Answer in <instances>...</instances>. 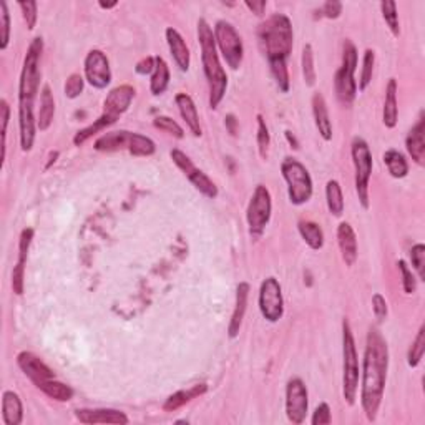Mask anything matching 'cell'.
<instances>
[{"mask_svg":"<svg viewBox=\"0 0 425 425\" xmlns=\"http://www.w3.org/2000/svg\"><path fill=\"white\" fill-rule=\"evenodd\" d=\"M388 371V346L379 329L371 327L366 338V351L361 372V406L367 420L374 422L384 399Z\"/></svg>","mask_w":425,"mask_h":425,"instance_id":"obj_1","label":"cell"},{"mask_svg":"<svg viewBox=\"0 0 425 425\" xmlns=\"http://www.w3.org/2000/svg\"><path fill=\"white\" fill-rule=\"evenodd\" d=\"M43 52V40L37 37L32 40L23 59L22 72L19 82V128H20V147L22 152H30L35 143L37 132V118H35V99L40 85V59Z\"/></svg>","mask_w":425,"mask_h":425,"instance_id":"obj_2","label":"cell"},{"mask_svg":"<svg viewBox=\"0 0 425 425\" xmlns=\"http://www.w3.org/2000/svg\"><path fill=\"white\" fill-rule=\"evenodd\" d=\"M198 40H200L203 72L209 87V107L218 108L225 99L226 88H228V75H226L220 55H218L213 28L205 19L198 20Z\"/></svg>","mask_w":425,"mask_h":425,"instance_id":"obj_3","label":"cell"},{"mask_svg":"<svg viewBox=\"0 0 425 425\" xmlns=\"http://www.w3.org/2000/svg\"><path fill=\"white\" fill-rule=\"evenodd\" d=\"M258 37L268 60H287L293 52V23L287 15L274 14L258 28Z\"/></svg>","mask_w":425,"mask_h":425,"instance_id":"obj_4","label":"cell"},{"mask_svg":"<svg viewBox=\"0 0 425 425\" xmlns=\"http://www.w3.org/2000/svg\"><path fill=\"white\" fill-rule=\"evenodd\" d=\"M342 395L349 406H354L355 399H357L361 367H359L355 339L347 319L342 321Z\"/></svg>","mask_w":425,"mask_h":425,"instance_id":"obj_5","label":"cell"},{"mask_svg":"<svg viewBox=\"0 0 425 425\" xmlns=\"http://www.w3.org/2000/svg\"><path fill=\"white\" fill-rule=\"evenodd\" d=\"M351 155H352V163H354V183H355V193H357L359 203L362 205L364 209H369L371 201H369V183L372 176V167H374V161H372V153L367 141L361 138V136H355L351 143Z\"/></svg>","mask_w":425,"mask_h":425,"instance_id":"obj_6","label":"cell"},{"mask_svg":"<svg viewBox=\"0 0 425 425\" xmlns=\"http://www.w3.org/2000/svg\"><path fill=\"white\" fill-rule=\"evenodd\" d=\"M355 70H357V48L351 40H346L342 47V63L334 76L335 95L339 102L346 107H349L357 95Z\"/></svg>","mask_w":425,"mask_h":425,"instance_id":"obj_7","label":"cell"},{"mask_svg":"<svg viewBox=\"0 0 425 425\" xmlns=\"http://www.w3.org/2000/svg\"><path fill=\"white\" fill-rule=\"evenodd\" d=\"M281 173L287 183V196L294 206L304 205L313 198V178L301 161L296 158H284L281 163Z\"/></svg>","mask_w":425,"mask_h":425,"instance_id":"obj_8","label":"cell"},{"mask_svg":"<svg viewBox=\"0 0 425 425\" xmlns=\"http://www.w3.org/2000/svg\"><path fill=\"white\" fill-rule=\"evenodd\" d=\"M214 40H216L218 50L221 52L222 59L228 63L231 70H238L245 56V47H242L241 35L234 28L233 23L226 20H218L214 25Z\"/></svg>","mask_w":425,"mask_h":425,"instance_id":"obj_9","label":"cell"},{"mask_svg":"<svg viewBox=\"0 0 425 425\" xmlns=\"http://www.w3.org/2000/svg\"><path fill=\"white\" fill-rule=\"evenodd\" d=\"M271 213H273V198H271L269 189L265 185H258L249 200L248 209H246V221H248L251 236H262L266 226L269 225Z\"/></svg>","mask_w":425,"mask_h":425,"instance_id":"obj_10","label":"cell"},{"mask_svg":"<svg viewBox=\"0 0 425 425\" xmlns=\"http://www.w3.org/2000/svg\"><path fill=\"white\" fill-rule=\"evenodd\" d=\"M259 311L268 322H278L284 315V299L276 278H266L259 287Z\"/></svg>","mask_w":425,"mask_h":425,"instance_id":"obj_11","label":"cell"},{"mask_svg":"<svg viewBox=\"0 0 425 425\" xmlns=\"http://www.w3.org/2000/svg\"><path fill=\"white\" fill-rule=\"evenodd\" d=\"M309 411V392L302 379L293 377L286 384V415L289 422L302 424Z\"/></svg>","mask_w":425,"mask_h":425,"instance_id":"obj_12","label":"cell"},{"mask_svg":"<svg viewBox=\"0 0 425 425\" xmlns=\"http://www.w3.org/2000/svg\"><path fill=\"white\" fill-rule=\"evenodd\" d=\"M169 156H172L173 163H175L176 167L185 173V176L191 181L193 186L198 189V191L203 193L205 196L211 198V200L218 196V186L209 180L208 175H205L201 169H198L196 167H194L193 161L189 160V156L186 155V153H183L178 148H173L172 152H169Z\"/></svg>","mask_w":425,"mask_h":425,"instance_id":"obj_13","label":"cell"},{"mask_svg":"<svg viewBox=\"0 0 425 425\" xmlns=\"http://www.w3.org/2000/svg\"><path fill=\"white\" fill-rule=\"evenodd\" d=\"M85 80L92 85L96 90H103L112 83V68L108 56L102 50L95 48L90 50L85 56L83 62Z\"/></svg>","mask_w":425,"mask_h":425,"instance_id":"obj_14","label":"cell"},{"mask_svg":"<svg viewBox=\"0 0 425 425\" xmlns=\"http://www.w3.org/2000/svg\"><path fill=\"white\" fill-rule=\"evenodd\" d=\"M133 99H135V88L132 85H120L115 87L107 95L103 102V113L102 115L108 116V118L116 121L128 110L132 105Z\"/></svg>","mask_w":425,"mask_h":425,"instance_id":"obj_15","label":"cell"},{"mask_svg":"<svg viewBox=\"0 0 425 425\" xmlns=\"http://www.w3.org/2000/svg\"><path fill=\"white\" fill-rule=\"evenodd\" d=\"M17 366L20 367V371L27 375L32 382L37 386V384L43 382V380L48 379H55V372L47 366L42 359L37 357L32 352H20L17 355Z\"/></svg>","mask_w":425,"mask_h":425,"instance_id":"obj_16","label":"cell"},{"mask_svg":"<svg viewBox=\"0 0 425 425\" xmlns=\"http://www.w3.org/2000/svg\"><path fill=\"white\" fill-rule=\"evenodd\" d=\"M76 420L82 424H115V425H127L128 415L125 412L116 411V408H76L75 411Z\"/></svg>","mask_w":425,"mask_h":425,"instance_id":"obj_17","label":"cell"},{"mask_svg":"<svg viewBox=\"0 0 425 425\" xmlns=\"http://www.w3.org/2000/svg\"><path fill=\"white\" fill-rule=\"evenodd\" d=\"M251 287L248 282H240L236 287V302H234V309L228 324V335L231 339H236L240 335L242 319H245L246 309H248V298H249Z\"/></svg>","mask_w":425,"mask_h":425,"instance_id":"obj_18","label":"cell"},{"mask_svg":"<svg viewBox=\"0 0 425 425\" xmlns=\"http://www.w3.org/2000/svg\"><path fill=\"white\" fill-rule=\"evenodd\" d=\"M165 35H167L169 52H172V56H173V60H175L176 67L180 68L181 72H188L191 55H189V48L188 45H186L185 39L181 37L180 32L173 27H168L167 32H165Z\"/></svg>","mask_w":425,"mask_h":425,"instance_id":"obj_19","label":"cell"},{"mask_svg":"<svg viewBox=\"0 0 425 425\" xmlns=\"http://www.w3.org/2000/svg\"><path fill=\"white\" fill-rule=\"evenodd\" d=\"M338 242L342 261L346 266H354L357 261V236L349 222H341L338 226Z\"/></svg>","mask_w":425,"mask_h":425,"instance_id":"obj_20","label":"cell"},{"mask_svg":"<svg viewBox=\"0 0 425 425\" xmlns=\"http://www.w3.org/2000/svg\"><path fill=\"white\" fill-rule=\"evenodd\" d=\"M406 147L408 155L412 156V160L415 161L417 165L425 163V118L424 115H420V118L417 123L412 127L411 132H408L407 140H406Z\"/></svg>","mask_w":425,"mask_h":425,"instance_id":"obj_21","label":"cell"},{"mask_svg":"<svg viewBox=\"0 0 425 425\" xmlns=\"http://www.w3.org/2000/svg\"><path fill=\"white\" fill-rule=\"evenodd\" d=\"M175 103H176L178 110H180L181 118L185 120L186 127L189 128V132H191L194 136H201L200 115H198V108H196V105H194L191 96L183 92L176 93Z\"/></svg>","mask_w":425,"mask_h":425,"instance_id":"obj_22","label":"cell"},{"mask_svg":"<svg viewBox=\"0 0 425 425\" xmlns=\"http://www.w3.org/2000/svg\"><path fill=\"white\" fill-rule=\"evenodd\" d=\"M313 115L315 128H318L322 140L324 141L333 140V123H331L329 118V110H327V103L326 100H324L322 93L319 92L313 95Z\"/></svg>","mask_w":425,"mask_h":425,"instance_id":"obj_23","label":"cell"},{"mask_svg":"<svg viewBox=\"0 0 425 425\" xmlns=\"http://www.w3.org/2000/svg\"><path fill=\"white\" fill-rule=\"evenodd\" d=\"M133 136L135 133L120 129V132H110L107 135H102L95 141L96 152H118V149H132Z\"/></svg>","mask_w":425,"mask_h":425,"instance_id":"obj_24","label":"cell"},{"mask_svg":"<svg viewBox=\"0 0 425 425\" xmlns=\"http://www.w3.org/2000/svg\"><path fill=\"white\" fill-rule=\"evenodd\" d=\"M2 420L6 425H20L23 420L22 400L12 391L2 394Z\"/></svg>","mask_w":425,"mask_h":425,"instance_id":"obj_25","label":"cell"},{"mask_svg":"<svg viewBox=\"0 0 425 425\" xmlns=\"http://www.w3.org/2000/svg\"><path fill=\"white\" fill-rule=\"evenodd\" d=\"M399 120L397 107V80L391 79L386 87V100H384L382 121L387 128H395Z\"/></svg>","mask_w":425,"mask_h":425,"instance_id":"obj_26","label":"cell"},{"mask_svg":"<svg viewBox=\"0 0 425 425\" xmlns=\"http://www.w3.org/2000/svg\"><path fill=\"white\" fill-rule=\"evenodd\" d=\"M55 116V100L48 85H43L42 93H40V110L37 115V129L47 132L50 128L52 121Z\"/></svg>","mask_w":425,"mask_h":425,"instance_id":"obj_27","label":"cell"},{"mask_svg":"<svg viewBox=\"0 0 425 425\" xmlns=\"http://www.w3.org/2000/svg\"><path fill=\"white\" fill-rule=\"evenodd\" d=\"M206 391H208V386H206V384H196V386L188 388V391H178L167 399V402L163 404V411L165 412H175V411H178V408L186 406L188 402H191L193 399L203 395Z\"/></svg>","mask_w":425,"mask_h":425,"instance_id":"obj_28","label":"cell"},{"mask_svg":"<svg viewBox=\"0 0 425 425\" xmlns=\"http://www.w3.org/2000/svg\"><path fill=\"white\" fill-rule=\"evenodd\" d=\"M169 85V68L163 56H155V70L149 79V92L153 95H163Z\"/></svg>","mask_w":425,"mask_h":425,"instance_id":"obj_29","label":"cell"},{"mask_svg":"<svg viewBox=\"0 0 425 425\" xmlns=\"http://www.w3.org/2000/svg\"><path fill=\"white\" fill-rule=\"evenodd\" d=\"M298 231L301 234L302 240L306 241V245L311 249L319 251L324 246V231L321 226L314 221H299L298 222Z\"/></svg>","mask_w":425,"mask_h":425,"instance_id":"obj_30","label":"cell"},{"mask_svg":"<svg viewBox=\"0 0 425 425\" xmlns=\"http://www.w3.org/2000/svg\"><path fill=\"white\" fill-rule=\"evenodd\" d=\"M384 165L388 169V175L395 178V180H402L408 175V163L406 156L397 149L391 148L384 153Z\"/></svg>","mask_w":425,"mask_h":425,"instance_id":"obj_31","label":"cell"},{"mask_svg":"<svg viewBox=\"0 0 425 425\" xmlns=\"http://www.w3.org/2000/svg\"><path fill=\"white\" fill-rule=\"evenodd\" d=\"M37 387L43 394L48 395V397L59 400V402H68V400H72V397H74V388L56 379L43 380V382L37 384Z\"/></svg>","mask_w":425,"mask_h":425,"instance_id":"obj_32","label":"cell"},{"mask_svg":"<svg viewBox=\"0 0 425 425\" xmlns=\"http://www.w3.org/2000/svg\"><path fill=\"white\" fill-rule=\"evenodd\" d=\"M326 203L333 216H341L344 213V196L339 181L329 180L326 185Z\"/></svg>","mask_w":425,"mask_h":425,"instance_id":"obj_33","label":"cell"},{"mask_svg":"<svg viewBox=\"0 0 425 425\" xmlns=\"http://www.w3.org/2000/svg\"><path fill=\"white\" fill-rule=\"evenodd\" d=\"M113 123H115V121L108 118V116L102 115L99 120H95L92 125H88L87 128H83V129H80V132H76V135L74 136V145H76V147H82L85 141L90 140L93 135H96V133H100V132H103V129H107Z\"/></svg>","mask_w":425,"mask_h":425,"instance_id":"obj_34","label":"cell"},{"mask_svg":"<svg viewBox=\"0 0 425 425\" xmlns=\"http://www.w3.org/2000/svg\"><path fill=\"white\" fill-rule=\"evenodd\" d=\"M271 67V74H273L274 80H276L279 90L282 93L289 92L291 82H289V72H287V63L286 60L278 59V60H268Z\"/></svg>","mask_w":425,"mask_h":425,"instance_id":"obj_35","label":"cell"},{"mask_svg":"<svg viewBox=\"0 0 425 425\" xmlns=\"http://www.w3.org/2000/svg\"><path fill=\"white\" fill-rule=\"evenodd\" d=\"M374 63H375L374 50L367 48V50L364 52V56H362L361 79H359V83H357V90L359 92H364L371 85L372 74H374Z\"/></svg>","mask_w":425,"mask_h":425,"instance_id":"obj_36","label":"cell"},{"mask_svg":"<svg viewBox=\"0 0 425 425\" xmlns=\"http://www.w3.org/2000/svg\"><path fill=\"white\" fill-rule=\"evenodd\" d=\"M380 10H382V17L386 20L387 27L391 28L392 35L399 37L400 35V23H399V14H397V3L386 0L380 2Z\"/></svg>","mask_w":425,"mask_h":425,"instance_id":"obj_37","label":"cell"},{"mask_svg":"<svg viewBox=\"0 0 425 425\" xmlns=\"http://www.w3.org/2000/svg\"><path fill=\"white\" fill-rule=\"evenodd\" d=\"M425 351V326H420L419 333H417L414 342H412L411 349L407 354V364L411 367H417L422 361Z\"/></svg>","mask_w":425,"mask_h":425,"instance_id":"obj_38","label":"cell"},{"mask_svg":"<svg viewBox=\"0 0 425 425\" xmlns=\"http://www.w3.org/2000/svg\"><path fill=\"white\" fill-rule=\"evenodd\" d=\"M301 62H302V76H304L306 85L307 87H314L315 76L318 75H315V67H314V52L309 43L302 48Z\"/></svg>","mask_w":425,"mask_h":425,"instance_id":"obj_39","label":"cell"},{"mask_svg":"<svg viewBox=\"0 0 425 425\" xmlns=\"http://www.w3.org/2000/svg\"><path fill=\"white\" fill-rule=\"evenodd\" d=\"M10 42V14L7 2H0V50H7Z\"/></svg>","mask_w":425,"mask_h":425,"instance_id":"obj_40","label":"cell"},{"mask_svg":"<svg viewBox=\"0 0 425 425\" xmlns=\"http://www.w3.org/2000/svg\"><path fill=\"white\" fill-rule=\"evenodd\" d=\"M258 149H259V155L261 158H268V152H269V145H271V135H269V128L268 125H266V120L262 118V115H258Z\"/></svg>","mask_w":425,"mask_h":425,"instance_id":"obj_41","label":"cell"},{"mask_svg":"<svg viewBox=\"0 0 425 425\" xmlns=\"http://www.w3.org/2000/svg\"><path fill=\"white\" fill-rule=\"evenodd\" d=\"M153 125H155V128L161 129V132L169 133V135H173L175 138L181 140L185 136V129L181 128L175 120L169 118V116H163V115L156 116V118L153 120Z\"/></svg>","mask_w":425,"mask_h":425,"instance_id":"obj_42","label":"cell"},{"mask_svg":"<svg viewBox=\"0 0 425 425\" xmlns=\"http://www.w3.org/2000/svg\"><path fill=\"white\" fill-rule=\"evenodd\" d=\"M85 88V79L80 74H72L67 79V82H65V96L70 100L79 99L80 95L83 93Z\"/></svg>","mask_w":425,"mask_h":425,"instance_id":"obj_43","label":"cell"},{"mask_svg":"<svg viewBox=\"0 0 425 425\" xmlns=\"http://www.w3.org/2000/svg\"><path fill=\"white\" fill-rule=\"evenodd\" d=\"M411 261L420 281H425V246L422 245V242L412 246Z\"/></svg>","mask_w":425,"mask_h":425,"instance_id":"obj_44","label":"cell"},{"mask_svg":"<svg viewBox=\"0 0 425 425\" xmlns=\"http://www.w3.org/2000/svg\"><path fill=\"white\" fill-rule=\"evenodd\" d=\"M34 228H25L22 229L19 238V265H27V258H28V249H30L32 240H34Z\"/></svg>","mask_w":425,"mask_h":425,"instance_id":"obj_45","label":"cell"},{"mask_svg":"<svg viewBox=\"0 0 425 425\" xmlns=\"http://www.w3.org/2000/svg\"><path fill=\"white\" fill-rule=\"evenodd\" d=\"M399 271L400 274H402V287H404V293L406 294H414L417 289V278L415 274L412 273V269L408 268V265L404 259H400L397 261Z\"/></svg>","mask_w":425,"mask_h":425,"instance_id":"obj_46","label":"cell"},{"mask_svg":"<svg viewBox=\"0 0 425 425\" xmlns=\"http://www.w3.org/2000/svg\"><path fill=\"white\" fill-rule=\"evenodd\" d=\"M20 10H22L23 20H25L27 28L28 30H34L35 25H37V2H32V0H28V2H19Z\"/></svg>","mask_w":425,"mask_h":425,"instance_id":"obj_47","label":"cell"},{"mask_svg":"<svg viewBox=\"0 0 425 425\" xmlns=\"http://www.w3.org/2000/svg\"><path fill=\"white\" fill-rule=\"evenodd\" d=\"M331 422H333V415H331L329 404L321 402L318 407H315L313 419H311V424H313V425H329Z\"/></svg>","mask_w":425,"mask_h":425,"instance_id":"obj_48","label":"cell"},{"mask_svg":"<svg viewBox=\"0 0 425 425\" xmlns=\"http://www.w3.org/2000/svg\"><path fill=\"white\" fill-rule=\"evenodd\" d=\"M0 110H2V161H3L6 160V153H7V127H9V120H10V107L6 99H2V102H0Z\"/></svg>","mask_w":425,"mask_h":425,"instance_id":"obj_49","label":"cell"},{"mask_svg":"<svg viewBox=\"0 0 425 425\" xmlns=\"http://www.w3.org/2000/svg\"><path fill=\"white\" fill-rule=\"evenodd\" d=\"M23 278H25V266L23 265H15L14 271H12V289L17 296H22L23 294Z\"/></svg>","mask_w":425,"mask_h":425,"instance_id":"obj_50","label":"cell"},{"mask_svg":"<svg viewBox=\"0 0 425 425\" xmlns=\"http://www.w3.org/2000/svg\"><path fill=\"white\" fill-rule=\"evenodd\" d=\"M372 311H374V315L377 321H384V319L387 318V314H388L387 301L382 294L375 293L374 296H372Z\"/></svg>","mask_w":425,"mask_h":425,"instance_id":"obj_51","label":"cell"},{"mask_svg":"<svg viewBox=\"0 0 425 425\" xmlns=\"http://www.w3.org/2000/svg\"><path fill=\"white\" fill-rule=\"evenodd\" d=\"M322 15L327 19H338L339 15L342 14V3L341 2H335V0H329V2H326L322 6Z\"/></svg>","mask_w":425,"mask_h":425,"instance_id":"obj_52","label":"cell"},{"mask_svg":"<svg viewBox=\"0 0 425 425\" xmlns=\"http://www.w3.org/2000/svg\"><path fill=\"white\" fill-rule=\"evenodd\" d=\"M153 70H155V56H147V59L140 60L135 67V72L138 75H152Z\"/></svg>","mask_w":425,"mask_h":425,"instance_id":"obj_53","label":"cell"},{"mask_svg":"<svg viewBox=\"0 0 425 425\" xmlns=\"http://www.w3.org/2000/svg\"><path fill=\"white\" fill-rule=\"evenodd\" d=\"M245 6L248 7V9L253 12V14H256V15H261V14H265V9H266V2L265 0H259V2H245Z\"/></svg>","mask_w":425,"mask_h":425,"instance_id":"obj_54","label":"cell"},{"mask_svg":"<svg viewBox=\"0 0 425 425\" xmlns=\"http://www.w3.org/2000/svg\"><path fill=\"white\" fill-rule=\"evenodd\" d=\"M236 125H238V121H236V118H234V115L226 116V127H228L231 135H236Z\"/></svg>","mask_w":425,"mask_h":425,"instance_id":"obj_55","label":"cell"},{"mask_svg":"<svg viewBox=\"0 0 425 425\" xmlns=\"http://www.w3.org/2000/svg\"><path fill=\"white\" fill-rule=\"evenodd\" d=\"M286 138H287V141H289V143H291V145H293V148H296V149L299 148V143H298L296 136H294V135H293V133H291V132H289V129H287V132H286Z\"/></svg>","mask_w":425,"mask_h":425,"instance_id":"obj_56","label":"cell"},{"mask_svg":"<svg viewBox=\"0 0 425 425\" xmlns=\"http://www.w3.org/2000/svg\"><path fill=\"white\" fill-rule=\"evenodd\" d=\"M100 7H102V9H105V10H110V9H113V7H116V2H112V3H105V2H100L99 3Z\"/></svg>","mask_w":425,"mask_h":425,"instance_id":"obj_57","label":"cell"}]
</instances>
